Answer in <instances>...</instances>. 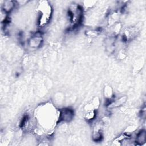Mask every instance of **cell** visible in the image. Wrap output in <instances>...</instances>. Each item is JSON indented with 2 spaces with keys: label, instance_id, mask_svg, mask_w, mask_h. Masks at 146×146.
Instances as JSON below:
<instances>
[{
  "label": "cell",
  "instance_id": "277c9868",
  "mask_svg": "<svg viewBox=\"0 0 146 146\" xmlns=\"http://www.w3.org/2000/svg\"><path fill=\"white\" fill-rule=\"evenodd\" d=\"M16 5L15 2L13 1H5L2 5V10L7 14L11 12Z\"/></svg>",
  "mask_w": 146,
  "mask_h": 146
},
{
  "label": "cell",
  "instance_id": "ba28073f",
  "mask_svg": "<svg viewBox=\"0 0 146 146\" xmlns=\"http://www.w3.org/2000/svg\"><path fill=\"white\" fill-rule=\"evenodd\" d=\"M96 116V111L94 110H86V112L85 113V119L88 121H91L94 120Z\"/></svg>",
  "mask_w": 146,
  "mask_h": 146
},
{
  "label": "cell",
  "instance_id": "52a82bcc",
  "mask_svg": "<svg viewBox=\"0 0 146 146\" xmlns=\"http://www.w3.org/2000/svg\"><path fill=\"white\" fill-rule=\"evenodd\" d=\"M103 138L102 132L100 130V128H96L92 133V139L94 141L98 142L100 141Z\"/></svg>",
  "mask_w": 146,
  "mask_h": 146
},
{
  "label": "cell",
  "instance_id": "5b68a950",
  "mask_svg": "<svg viewBox=\"0 0 146 146\" xmlns=\"http://www.w3.org/2000/svg\"><path fill=\"white\" fill-rule=\"evenodd\" d=\"M146 141V132L145 130L142 129L136 135L135 140L136 145H141L145 143Z\"/></svg>",
  "mask_w": 146,
  "mask_h": 146
},
{
  "label": "cell",
  "instance_id": "8992f818",
  "mask_svg": "<svg viewBox=\"0 0 146 146\" xmlns=\"http://www.w3.org/2000/svg\"><path fill=\"white\" fill-rule=\"evenodd\" d=\"M127 100L126 96H122L117 99H113L112 101L108 105L109 107L113 108L119 107L122 106Z\"/></svg>",
  "mask_w": 146,
  "mask_h": 146
},
{
  "label": "cell",
  "instance_id": "3957f363",
  "mask_svg": "<svg viewBox=\"0 0 146 146\" xmlns=\"http://www.w3.org/2000/svg\"><path fill=\"white\" fill-rule=\"evenodd\" d=\"M43 41L42 33L40 32H36L28 40V45L33 48H37L42 45Z\"/></svg>",
  "mask_w": 146,
  "mask_h": 146
},
{
  "label": "cell",
  "instance_id": "7a4b0ae2",
  "mask_svg": "<svg viewBox=\"0 0 146 146\" xmlns=\"http://www.w3.org/2000/svg\"><path fill=\"white\" fill-rule=\"evenodd\" d=\"M74 115V112L71 108H63L59 111L58 122H69L73 119Z\"/></svg>",
  "mask_w": 146,
  "mask_h": 146
},
{
  "label": "cell",
  "instance_id": "6da1fadb",
  "mask_svg": "<svg viewBox=\"0 0 146 146\" xmlns=\"http://www.w3.org/2000/svg\"><path fill=\"white\" fill-rule=\"evenodd\" d=\"M39 6V17L38 24L40 27L45 26L50 21L52 13L51 6L47 2H43Z\"/></svg>",
  "mask_w": 146,
  "mask_h": 146
}]
</instances>
